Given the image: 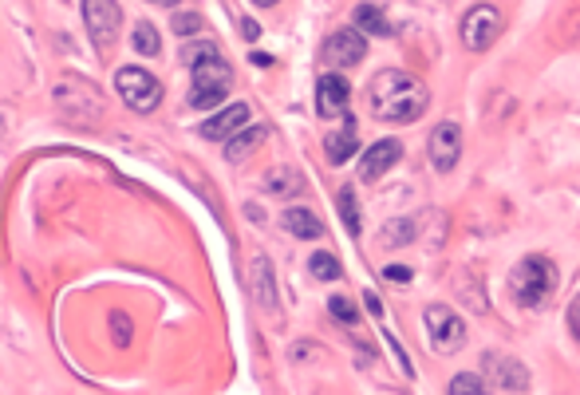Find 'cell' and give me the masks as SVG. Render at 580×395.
I'll return each mask as SVG.
<instances>
[{"label": "cell", "mask_w": 580, "mask_h": 395, "mask_svg": "<svg viewBox=\"0 0 580 395\" xmlns=\"http://www.w3.org/2000/svg\"><path fill=\"white\" fill-rule=\"evenodd\" d=\"M367 103H372L375 119H387V123H414V119L427 111L430 95L414 76H407V71H399V68H387L372 79V87H367Z\"/></svg>", "instance_id": "6da1fadb"}, {"label": "cell", "mask_w": 580, "mask_h": 395, "mask_svg": "<svg viewBox=\"0 0 580 395\" xmlns=\"http://www.w3.org/2000/svg\"><path fill=\"white\" fill-rule=\"evenodd\" d=\"M182 63L190 68L193 84H190V107H214L229 95V84H233V71L221 60V52L214 44H190L182 48Z\"/></svg>", "instance_id": "7a4b0ae2"}, {"label": "cell", "mask_w": 580, "mask_h": 395, "mask_svg": "<svg viewBox=\"0 0 580 395\" xmlns=\"http://www.w3.org/2000/svg\"><path fill=\"white\" fill-rule=\"evenodd\" d=\"M510 292H513V300H518L521 309L549 305V297L557 292V265H552L549 257H541V253L525 257L518 269L510 273Z\"/></svg>", "instance_id": "3957f363"}, {"label": "cell", "mask_w": 580, "mask_h": 395, "mask_svg": "<svg viewBox=\"0 0 580 395\" xmlns=\"http://www.w3.org/2000/svg\"><path fill=\"white\" fill-rule=\"evenodd\" d=\"M115 87H118V95H123V103L138 115H151L154 107L162 103V84L143 68H118Z\"/></svg>", "instance_id": "277c9868"}, {"label": "cell", "mask_w": 580, "mask_h": 395, "mask_svg": "<svg viewBox=\"0 0 580 395\" xmlns=\"http://www.w3.org/2000/svg\"><path fill=\"white\" fill-rule=\"evenodd\" d=\"M458 32H462V44H466L470 52L494 48V40L502 36V12H497L494 4H474V8H470V12L462 16Z\"/></svg>", "instance_id": "5b68a950"}, {"label": "cell", "mask_w": 580, "mask_h": 395, "mask_svg": "<svg viewBox=\"0 0 580 395\" xmlns=\"http://www.w3.org/2000/svg\"><path fill=\"white\" fill-rule=\"evenodd\" d=\"M83 21H87V36L99 52H107L118 36V24H123V8L115 0H83Z\"/></svg>", "instance_id": "8992f818"}, {"label": "cell", "mask_w": 580, "mask_h": 395, "mask_svg": "<svg viewBox=\"0 0 580 395\" xmlns=\"http://www.w3.org/2000/svg\"><path fill=\"white\" fill-rule=\"evenodd\" d=\"M422 320H427V333H430V344H435V352H450V356H454L458 348L466 344V325H462V317H458L454 309L430 305Z\"/></svg>", "instance_id": "52a82bcc"}, {"label": "cell", "mask_w": 580, "mask_h": 395, "mask_svg": "<svg viewBox=\"0 0 580 395\" xmlns=\"http://www.w3.org/2000/svg\"><path fill=\"white\" fill-rule=\"evenodd\" d=\"M486 388L490 391H502V395H510V391H529V372L513 360V356H486Z\"/></svg>", "instance_id": "ba28073f"}, {"label": "cell", "mask_w": 580, "mask_h": 395, "mask_svg": "<svg viewBox=\"0 0 580 395\" xmlns=\"http://www.w3.org/2000/svg\"><path fill=\"white\" fill-rule=\"evenodd\" d=\"M458 159H462V127L446 119L430 131V162H435L438 174H450L458 167Z\"/></svg>", "instance_id": "9c48e42d"}, {"label": "cell", "mask_w": 580, "mask_h": 395, "mask_svg": "<svg viewBox=\"0 0 580 395\" xmlns=\"http://www.w3.org/2000/svg\"><path fill=\"white\" fill-rule=\"evenodd\" d=\"M364 56H367V40L359 29H339L324 40V63H331V68H352Z\"/></svg>", "instance_id": "30bf717a"}, {"label": "cell", "mask_w": 580, "mask_h": 395, "mask_svg": "<svg viewBox=\"0 0 580 395\" xmlns=\"http://www.w3.org/2000/svg\"><path fill=\"white\" fill-rule=\"evenodd\" d=\"M347 103H352V87H347L344 76H320L316 84V111L324 119H344L347 115Z\"/></svg>", "instance_id": "8fae6325"}, {"label": "cell", "mask_w": 580, "mask_h": 395, "mask_svg": "<svg viewBox=\"0 0 580 395\" xmlns=\"http://www.w3.org/2000/svg\"><path fill=\"white\" fill-rule=\"evenodd\" d=\"M399 159H403V143L399 139H380L372 151L364 154V159H359V178H364V182L383 178V174L391 170Z\"/></svg>", "instance_id": "7c38bea8"}, {"label": "cell", "mask_w": 580, "mask_h": 395, "mask_svg": "<svg viewBox=\"0 0 580 395\" xmlns=\"http://www.w3.org/2000/svg\"><path fill=\"white\" fill-rule=\"evenodd\" d=\"M245 123H249V107L245 103H233V107H225L221 115H214L209 123H201V139H233L237 131H245Z\"/></svg>", "instance_id": "4fadbf2b"}, {"label": "cell", "mask_w": 580, "mask_h": 395, "mask_svg": "<svg viewBox=\"0 0 580 395\" xmlns=\"http://www.w3.org/2000/svg\"><path fill=\"white\" fill-rule=\"evenodd\" d=\"M355 146H359V127H355V119H347L344 115V123L336 127V131L324 139V151H328V162H347L355 154Z\"/></svg>", "instance_id": "5bb4252c"}, {"label": "cell", "mask_w": 580, "mask_h": 395, "mask_svg": "<svg viewBox=\"0 0 580 395\" xmlns=\"http://www.w3.org/2000/svg\"><path fill=\"white\" fill-rule=\"evenodd\" d=\"M281 222L292 237H304V242H316V237L324 234V226H320V218L312 214V210H284Z\"/></svg>", "instance_id": "9a60e30c"}, {"label": "cell", "mask_w": 580, "mask_h": 395, "mask_svg": "<svg viewBox=\"0 0 580 395\" xmlns=\"http://www.w3.org/2000/svg\"><path fill=\"white\" fill-rule=\"evenodd\" d=\"M265 135H269L265 127H249V131H237L233 139L225 143V159H229V162H241L249 151H257V146L265 143Z\"/></svg>", "instance_id": "2e32d148"}, {"label": "cell", "mask_w": 580, "mask_h": 395, "mask_svg": "<svg viewBox=\"0 0 580 395\" xmlns=\"http://www.w3.org/2000/svg\"><path fill=\"white\" fill-rule=\"evenodd\" d=\"M355 29L367 32V36H391V21H387L375 4H359L355 8Z\"/></svg>", "instance_id": "e0dca14e"}, {"label": "cell", "mask_w": 580, "mask_h": 395, "mask_svg": "<svg viewBox=\"0 0 580 395\" xmlns=\"http://www.w3.org/2000/svg\"><path fill=\"white\" fill-rule=\"evenodd\" d=\"M253 292L257 300H261V309H276V297H273V277H269V261L265 257H257L253 261Z\"/></svg>", "instance_id": "ac0fdd59"}, {"label": "cell", "mask_w": 580, "mask_h": 395, "mask_svg": "<svg viewBox=\"0 0 580 395\" xmlns=\"http://www.w3.org/2000/svg\"><path fill=\"white\" fill-rule=\"evenodd\" d=\"M339 214H344L347 234L359 237V202H355V186H344V190H339Z\"/></svg>", "instance_id": "d6986e66"}, {"label": "cell", "mask_w": 580, "mask_h": 395, "mask_svg": "<svg viewBox=\"0 0 580 395\" xmlns=\"http://www.w3.org/2000/svg\"><path fill=\"white\" fill-rule=\"evenodd\" d=\"M135 52L138 56H159L162 52V40H159V29H154V24H138L135 29Z\"/></svg>", "instance_id": "ffe728a7"}, {"label": "cell", "mask_w": 580, "mask_h": 395, "mask_svg": "<svg viewBox=\"0 0 580 395\" xmlns=\"http://www.w3.org/2000/svg\"><path fill=\"white\" fill-rule=\"evenodd\" d=\"M308 269H312V277L316 281H339V261L331 253H312Z\"/></svg>", "instance_id": "44dd1931"}, {"label": "cell", "mask_w": 580, "mask_h": 395, "mask_svg": "<svg viewBox=\"0 0 580 395\" xmlns=\"http://www.w3.org/2000/svg\"><path fill=\"white\" fill-rule=\"evenodd\" d=\"M482 391H490V388H486V375L462 372V375H454V380H450V395H482Z\"/></svg>", "instance_id": "7402d4cb"}, {"label": "cell", "mask_w": 580, "mask_h": 395, "mask_svg": "<svg viewBox=\"0 0 580 395\" xmlns=\"http://www.w3.org/2000/svg\"><path fill=\"white\" fill-rule=\"evenodd\" d=\"M206 29V21H201L198 12H174V32H178V40H190V36H198Z\"/></svg>", "instance_id": "603a6c76"}, {"label": "cell", "mask_w": 580, "mask_h": 395, "mask_svg": "<svg viewBox=\"0 0 580 395\" xmlns=\"http://www.w3.org/2000/svg\"><path fill=\"white\" fill-rule=\"evenodd\" d=\"M328 309H331V317H336L339 325H355V320H359V317H355V305H352L347 297H331Z\"/></svg>", "instance_id": "cb8c5ba5"}, {"label": "cell", "mask_w": 580, "mask_h": 395, "mask_svg": "<svg viewBox=\"0 0 580 395\" xmlns=\"http://www.w3.org/2000/svg\"><path fill=\"white\" fill-rule=\"evenodd\" d=\"M407 237H414V222H411V218H403V222H395L391 229H383V245L407 242Z\"/></svg>", "instance_id": "d4e9b609"}, {"label": "cell", "mask_w": 580, "mask_h": 395, "mask_svg": "<svg viewBox=\"0 0 580 395\" xmlns=\"http://www.w3.org/2000/svg\"><path fill=\"white\" fill-rule=\"evenodd\" d=\"M269 186H273V194H297V190H292V186H297V178H292V174H273V178H269Z\"/></svg>", "instance_id": "484cf974"}, {"label": "cell", "mask_w": 580, "mask_h": 395, "mask_svg": "<svg viewBox=\"0 0 580 395\" xmlns=\"http://www.w3.org/2000/svg\"><path fill=\"white\" fill-rule=\"evenodd\" d=\"M387 348H391V352H395V360H399L403 375H411V360H407V352H403V348H399V340H395V336H387Z\"/></svg>", "instance_id": "4316f807"}, {"label": "cell", "mask_w": 580, "mask_h": 395, "mask_svg": "<svg viewBox=\"0 0 580 395\" xmlns=\"http://www.w3.org/2000/svg\"><path fill=\"white\" fill-rule=\"evenodd\" d=\"M383 277L387 281H411V269H407V265H387Z\"/></svg>", "instance_id": "83f0119b"}, {"label": "cell", "mask_w": 580, "mask_h": 395, "mask_svg": "<svg viewBox=\"0 0 580 395\" xmlns=\"http://www.w3.org/2000/svg\"><path fill=\"white\" fill-rule=\"evenodd\" d=\"M568 328H573V336L580 340V297L568 305Z\"/></svg>", "instance_id": "f1b7e54d"}, {"label": "cell", "mask_w": 580, "mask_h": 395, "mask_svg": "<svg viewBox=\"0 0 580 395\" xmlns=\"http://www.w3.org/2000/svg\"><path fill=\"white\" fill-rule=\"evenodd\" d=\"M565 29H568V36H573V40L580 44V12H576V16H568V24H565Z\"/></svg>", "instance_id": "f546056e"}, {"label": "cell", "mask_w": 580, "mask_h": 395, "mask_svg": "<svg viewBox=\"0 0 580 395\" xmlns=\"http://www.w3.org/2000/svg\"><path fill=\"white\" fill-rule=\"evenodd\" d=\"M241 32H245V40H257V36H261V29H257L253 21H241Z\"/></svg>", "instance_id": "4dcf8cb0"}, {"label": "cell", "mask_w": 580, "mask_h": 395, "mask_svg": "<svg viewBox=\"0 0 580 395\" xmlns=\"http://www.w3.org/2000/svg\"><path fill=\"white\" fill-rule=\"evenodd\" d=\"M364 305H367V309H372V312H375V317H383V305H380V297H372V292H367V297H364Z\"/></svg>", "instance_id": "1f68e13d"}, {"label": "cell", "mask_w": 580, "mask_h": 395, "mask_svg": "<svg viewBox=\"0 0 580 395\" xmlns=\"http://www.w3.org/2000/svg\"><path fill=\"white\" fill-rule=\"evenodd\" d=\"M115 336L123 340V344H127V336H131V328H127V320H118V317H115Z\"/></svg>", "instance_id": "d6a6232c"}, {"label": "cell", "mask_w": 580, "mask_h": 395, "mask_svg": "<svg viewBox=\"0 0 580 395\" xmlns=\"http://www.w3.org/2000/svg\"><path fill=\"white\" fill-rule=\"evenodd\" d=\"M154 4H162V8H174V4H178V0H154Z\"/></svg>", "instance_id": "836d02e7"}, {"label": "cell", "mask_w": 580, "mask_h": 395, "mask_svg": "<svg viewBox=\"0 0 580 395\" xmlns=\"http://www.w3.org/2000/svg\"><path fill=\"white\" fill-rule=\"evenodd\" d=\"M253 4H261V8H273V4H276V0H253Z\"/></svg>", "instance_id": "e575fe53"}]
</instances>
